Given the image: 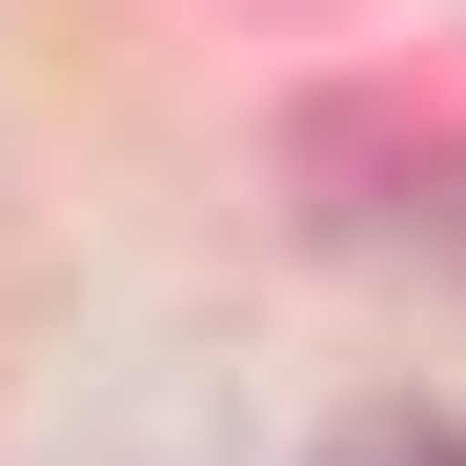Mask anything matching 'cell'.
<instances>
[{
    "label": "cell",
    "mask_w": 466,
    "mask_h": 466,
    "mask_svg": "<svg viewBox=\"0 0 466 466\" xmlns=\"http://www.w3.org/2000/svg\"><path fill=\"white\" fill-rule=\"evenodd\" d=\"M304 183H385V203H345V244H426V264H466V163H446L426 122L325 102V122H304Z\"/></svg>",
    "instance_id": "obj_1"
},
{
    "label": "cell",
    "mask_w": 466,
    "mask_h": 466,
    "mask_svg": "<svg viewBox=\"0 0 466 466\" xmlns=\"http://www.w3.org/2000/svg\"><path fill=\"white\" fill-rule=\"evenodd\" d=\"M345 466H466V426H426V406H385V426H365Z\"/></svg>",
    "instance_id": "obj_2"
}]
</instances>
